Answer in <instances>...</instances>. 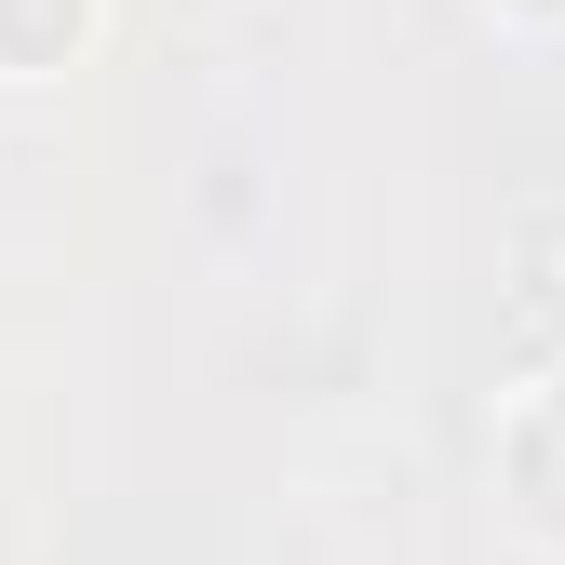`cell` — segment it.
Instances as JSON below:
<instances>
[{"label": "cell", "instance_id": "cell-1", "mask_svg": "<svg viewBox=\"0 0 565 565\" xmlns=\"http://www.w3.org/2000/svg\"><path fill=\"white\" fill-rule=\"evenodd\" d=\"M499 512H512L539 552H565V364L499 404Z\"/></svg>", "mask_w": 565, "mask_h": 565}, {"label": "cell", "instance_id": "cell-2", "mask_svg": "<svg viewBox=\"0 0 565 565\" xmlns=\"http://www.w3.org/2000/svg\"><path fill=\"white\" fill-rule=\"evenodd\" d=\"M95 41V0H0V82H67Z\"/></svg>", "mask_w": 565, "mask_h": 565}]
</instances>
